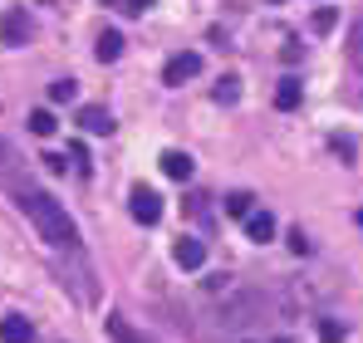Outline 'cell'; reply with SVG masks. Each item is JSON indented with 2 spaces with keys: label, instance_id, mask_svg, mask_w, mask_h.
<instances>
[{
  "label": "cell",
  "instance_id": "cell-1",
  "mask_svg": "<svg viewBox=\"0 0 363 343\" xmlns=\"http://www.w3.org/2000/svg\"><path fill=\"white\" fill-rule=\"evenodd\" d=\"M15 196H20V211L35 221V230H40V235H45L55 250H79V226H74V216L64 211V206L55 201V196H50V191L15 181Z\"/></svg>",
  "mask_w": 363,
  "mask_h": 343
},
{
  "label": "cell",
  "instance_id": "cell-2",
  "mask_svg": "<svg viewBox=\"0 0 363 343\" xmlns=\"http://www.w3.org/2000/svg\"><path fill=\"white\" fill-rule=\"evenodd\" d=\"M128 211H133V221H138V226H157V221H162V196H157L152 186H133Z\"/></svg>",
  "mask_w": 363,
  "mask_h": 343
},
{
  "label": "cell",
  "instance_id": "cell-3",
  "mask_svg": "<svg viewBox=\"0 0 363 343\" xmlns=\"http://www.w3.org/2000/svg\"><path fill=\"white\" fill-rule=\"evenodd\" d=\"M196 74H201V55H196V50H182V55L167 59V69H162V84H172V89H177V84H191Z\"/></svg>",
  "mask_w": 363,
  "mask_h": 343
},
{
  "label": "cell",
  "instance_id": "cell-4",
  "mask_svg": "<svg viewBox=\"0 0 363 343\" xmlns=\"http://www.w3.org/2000/svg\"><path fill=\"white\" fill-rule=\"evenodd\" d=\"M172 260H177L182 270H201V265H206V240H196V235H182L177 245H172Z\"/></svg>",
  "mask_w": 363,
  "mask_h": 343
},
{
  "label": "cell",
  "instance_id": "cell-5",
  "mask_svg": "<svg viewBox=\"0 0 363 343\" xmlns=\"http://www.w3.org/2000/svg\"><path fill=\"white\" fill-rule=\"evenodd\" d=\"M0 40H5V45H25V40H30V10H25V5H15V10L0 20Z\"/></svg>",
  "mask_w": 363,
  "mask_h": 343
},
{
  "label": "cell",
  "instance_id": "cell-6",
  "mask_svg": "<svg viewBox=\"0 0 363 343\" xmlns=\"http://www.w3.org/2000/svg\"><path fill=\"white\" fill-rule=\"evenodd\" d=\"M79 128H84V133H94V137H108L118 123H113V113H108V108L89 103V108H79Z\"/></svg>",
  "mask_w": 363,
  "mask_h": 343
},
{
  "label": "cell",
  "instance_id": "cell-7",
  "mask_svg": "<svg viewBox=\"0 0 363 343\" xmlns=\"http://www.w3.org/2000/svg\"><path fill=\"white\" fill-rule=\"evenodd\" d=\"M0 343H35V324L20 319V314H5L0 319Z\"/></svg>",
  "mask_w": 363,
  "mask_h": 343
},
{
  "label": "cell",
  "instance_id": "cell-8",
  "mask_svg": "<svg viewBox=\"0 0 363 343\" xmlns=\"http://www.w3.org/2000/svg\"><path fill=\"white\" fill-rule=\"evenodd\" d=\"M300 103H304V84H300V79H280V89H275V108H280V113H295Z\"/></svg>",
  "mask_w": 363,
  "mask_h": 343
},
{
  "label": "cell",
  "instance_id": "cell-9",
  "mask_svg": "<svg viewBox=\"0 0 363 343\" xmlns=\"http://www.w3.org/2000/svg\"><path fill=\"white\" fill-rule=\"evenodd\" d=\"M162 172H167L172 181H191V172H196V162H191L186 152H177V147H172V152H162Z\"/></svg>",
  "mask_w": 363,
  "mask_h": 343
},
{
  "label": "cell",
  "instance_id": "cell-10",
  "mask_svg": "<svg viewBox=\"0 0 363 343\" xmlns=\"http://www.w3.org/2000/svg\"><path fill=\"white\" fill-rule=\"evenodd\" d=\"M245 235H250L255 245L275 240V216H270V211H250V221H245Z\"/></svg>",
  "mask_w": 363,
  "mask_h": 343
},
{
  "label": "cell",
  "instance_id": "cell-11",
  "mask_svg": "<svg viewBox=\"0 0 363 343\" xmlns=\"http://www.w3.org/2000/svg\"><path fill=\"white\" fill-rule=\"evenodd\" d=\"M250 211H255V196L250 191H231L226 196V216L231 221H250Z\"/></svg>",
  "mask_w": 363,
  "mask_h": 343
},
{
  "label": "cell",
  "instance_id": "cell-12",
  "mask_svg": "<svg viewBox=\"0 0 363 343\" xmlns=\"http://www.w3.org/2000/svg\"><path fill=\"white\" fill-rule=\"evenodd\" d=\"M108 339H113V343H152V339H143V334H138L123 314H113V319H108Z\"/></svg>",
  "mask_w": 363,
  "mask_h": 343
},
{
  "label": "cell",
  "instance_id": "cell-13",
  "mask_svg": "<svg viewBox=\"0 0 363 343\" xmlns=\"http://www.w3.org/2000/svg\"><path fill=\"white\" fill-rule=\"evenodd\" d=\"M211 99H216L221 108H226V103H236V99H241V79H236V74H221V79H216V89H211Z\"/></svg>",
  "mask_w": 363,
  "mask_h": 343
},
{
  "label": "cell",
  "instance_id": "cell-14",
  "mask_svg": "<svg viewBox=\"0 0 363 343\" xmlns=\"http://www.w3.org/2000/svg\"><path fill=\"white\" fill-rule=\"evenodd\" d=\"M94 55L104 59V64H113V59L123 55V35H118V30H104V35H99V50H94Z\"/></svg>",
  "mask_w": 363,
  "mask_h": 343
},
{
  "label": "cell",
  "instance_id": "cell-15",
  "mask_svg": "<svg viewBox=\"0 0 363 343\" xmlns=\"http://www.w3.org/2000/svg\"><path fill=\"white\" fill-rule=\"evenodd\" d=\"M55 128H60V118L50 113V108H35V113H30V133H35V137H50Z\"/></svg>",
  "mask_w": 363,
  "mask_h": 343
},
{
  "label": "cell",
  "instance_id": "cell-16",
  "mask_svg": "<svg viewBox=\"0 0 363 343\" xmlns=\"http://www.w3.org/2000/svg\"><path fill=\"white\" fill-rule=\"evenodd\" d=\"M74 94H79L74 79H55V84H50V99H55V103H74Z\"/></svg>",
  "mask_w": 363,
  "mask_h": 343
},
{
  "label": "cell",
  "instance_id": "cell-17",
  "mask_svg": "<svg viewBox=\"0 0 363 343\" xmlns=\"http://www.w3.org/2000/svg\"><path fill=\"white\" fill-rule=\"evenodd\" d=\"M344 334H349V329H344L339 319H319V343H344Z\"/></svg>",
  "mask_w": 363,
  "mask_h": 343
},
{
  "label": "cell",
  "instance_id": "cell-18",
  "mask_svg": "<svg viewBox=\"0 0 363 343\" xmlns=\"http://www.w3.org/2000/svg\"><path fill=\"white\" fill-rule=\"evenodd\" d=\"M334 25H339V10H334V5H319V10H314V30H319V35H329Z\"/></svg>",
  "mask_w": 363,
  "mask_h": 343
},
{
  "label": "cell",
  "instance_id": "cell-19",
  "mask_svg": "<svg viewBox=\"0 0 363 343\" xmlns=\"http://www.w3.org/2000/svg\"><path fill=\"white\" fill-rule=\"evenodd\" d=\"M69 162H74V167L84 172V176L94 172V157H89V147H84V142H74V147H69Z\"/></svg>",
  "mask_w": 363,
  "mask_h": 343
},
{
  "label": "cell",
  "instance_id": "cell-20",
  "mask_svg": "<svg viewBox=\"0 0 363 343\" xmlns=\"http://www.w3.org/2000/svg\"><path fill=\"white\" fill-rule=\"evenodd\" d=\"M349 59L363 69V25H354V30H349Z\"/></svg>",
  "mask_w": 363,
  "mask_h": 343
},
{
  "label": "cell",
  "instance_id": "cell-21",
  "mask_svg": "<svg viewBox=\"0 0 363 343\" xmlns=\"http://www.w3.org/2000/svg\"><path fill=\"white\" fill-rule=\"evenodd\" d=\"M329 147H334L339 157H354V137H344V133H334V137H329Z\"/></svg>",
  "mask_w": 363,
  "mask_h": 343
},
{
  "label": "cell",
  "instance_id": "cell-22",
  "mask_svg": "<svg viewBox=\"0 0 363 343\" xmlns=\"http://www.w3.org/2000/svg\"><path fill=\"white\" fill-rule=\"evenodd\" d=\"M290 250H295V255H309V235H304V230H290Z\"/></svg>",
  "mask_w": 363,
  "mask_h": 343
},
{
  "label": "cell",
  "instance_id": "cell-23",
  "mask_svg": "<svg viewBox=\"0 0 363 343\" xmlns=\"http://www.w3.org/2000/svg\"><path fill=\"white\" fill-rule=\"evenodd\" d=\"M147 5H152V0H123V10H128V15H143Z\"/></svg>",
  "mask_w": 363,
  "mask_h": 343
},
{
  "label": "cell",
  "instance_id": "cell-24",
  "mask_svg": "<svg viewBox=\"0 0 363 343\" xmlns=\"http://www.w3.org/2000/svg\"><path fill=\"white\" fill-rule=\"evenodd\" d=\"M354 221H359V230H363V211H359V216H354Z\"/></svg>",
  "mask_w": 363,
  "mask_h": 343
},
{
  "label": "cell",
  "instance_id": "cell-25",
  "mask_svg": "<svg viewBox=\"0 0 363 343\" xmlns=\"http://www.w3.org/2000/svg\"><path fill=\"white\" fill-rule=\"evenodd\" d=\"M270 343H290V339H270Z\"/></svg>",
  "mask_w": 363,
  "mask_h": 343
},
{
  "label": "cell",
  "instance_id": "cell-26",
  "mask_svg": "<svg viewBox=\"0 0 363 343\" xmlns=\"http://www.w3.org/2000/svg\"><path fill=\"white\" fill-rule=\"evenodd\" d=\"M275 5H285V0H275Z\"/></svg>",
  "mask_w": 363,
  "mask_h": 343
}]
</instances>
